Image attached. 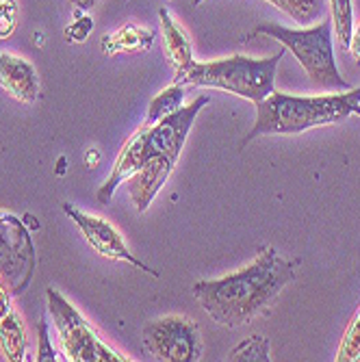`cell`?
Here are the masks:
<instances>
[{
    "label": "cell",
    "mask_w": 360,
    "mask_h": 362,
    "mask_svg": "<svg viewBox=\"0 0 360 362\" xmlns=\"http://www.w3.org/2000/svg\"><path fill=\"white\" fill-rule=\"evenodd\" d=\"M176 163L163 154H152L144 168L137 170L133 176H130L124 185L128 189L130 200H133L135 209L139 213H146L152 204V200L156 197V193L163 189V185L168 182L172 170H174Z\"/></svg>",
    "instance_id": "obj_12"
},
{
    "label": "cell",
    "mask_w": 360,
    "mask_h": 362,
    "mask_svg": "<svg viewBox=\"0 0 360 362\" xmlns=\"http://www.w3.org/2000/svg\"><path fill=\"white\" fill-rule=\"evenodd\" d=\"M349 52H352V54H354V59L360 63V22H358V26H356V28H354V33H352Z\"/></svg>",
    "instance_id": "obj_24"
},
{
    "label": "cell",
    "mask_w": 360,
    "mask_h": 362,
    "mask_svg": "<svg viewBox=\"0 0 360 362\" xmlns=\"http://www.w3.org/2000/svg\"><path fill=\"white\" fill-rule=\"evenodd\" d=\"M152 33L141 28V26H122L115 35H107L103 40L105 52H139V50H148L152 46Z\"/></svg>",
    "instance_id": "obj_15"
},
{
    "label": "cell",
    "mask_w": 360,
    "mask_h": 362,
    "mask_svg": "<svg viewBox=\"0 0 360 362\" xmlns=\"http://www.w3.org/2000/svg\"><path fill=\"white\" fill-rule=\"evenodd\" d=\"M152 156V150H150V141H148V124H144L137 133L133 135V139L126 141V146L122 148L115 165H113V172L111 176L107 178V182L98 189L95 193V200L100 204H109L113 193L117 191L120 185H124L130 176H133L137 170L144 168V163Z\"/></svg>",
    "instance_id": "obj_10"
},
{
    "label": "cell",
    "mask_w": 360,
    "mask_h": 362,
    "mask_svg": "<svg viewBox=\"0 0 360 362\" xmlns=\"http://www.w3.org/2000/svg\"><path fill=\"white\" fill-rule=\"evenodd\" d=\"M267 3L276 5L282 13L291 16L298 24L306 26L323 16L328 0H267Z\"/></svg>",
    "instance_id": "obj_16"
},
{
    "label": "cell",
    "mask_w": 360,
    "mask_h": 362,
    "mask_svg": "<svg viewBox=\"0 0 360 362\" xmlns=\"http://www.w3.org/2000/svg\"><path fill=\"white\" fill-rule=\"evenodd\" d=\"M37 334H40V354H37V360H59L57 358V349L52 347L50 337H48V325H46V321H40Z\"/></svg>",
    "instance_id": "obj_23"
},
{
    "label": "cell",
    "mask_w": 360,
    "mask_h": 362,
    "mask_svg": "<svg viewBox=\"0 0 360 362\" xmlns=\"http://www.w3.org/2000/svg\"><path fill=\"white\" fill-rule=\"evenodd\" d=\"M0 349H3L7 360L13 362L24 360L26 356V330L16 310L0 319Z\"/></svg>",
    "instance_id": "obj_14"
},
{
    "label": "cell",
    "mask_w": 360,
    "mask_h": 362,
    "mask_svg": "<svg viewBox=\"0 0 360 362\" xmlns=\"http://www.w3.org/2000/svg\"><path fill=\"white\" fill-rule=\"evenodd\" d=\"M330 3V20H332V30H337L339 44L349 50L352 33H354V5L352 0H328Z\"/></svg>",
    "instance_id": "obj_18"
},
{
    "label": "cell",
    "mask_w": 360,
    "mask_h": 362,
    "mask_svg": "<svg viewBox=\"0 0 360 362\" xmlns=\"http://www.w3.org/2000/svg\"><path fill=\"white\" fill-rule=\"evenodd\" d=\"M46 302L59 337L61 351L68 360L72 362H126L128 360L98 337L93 327L85 321V317L57 288L52 286L46 288Z\"/></svg>",
    "instance_id": "obj_5"
},
{
    "label": "cell",
    "mask_w": 360,
    "mask_h": 362,
    "mask_svg": "<svg viewBox=\"0 0 360 362\" xmlns=\"http://www.w3.org/2000/svg\"><path fill=\"white\" fill-rule=\"evenodd\" d=\"M0 87L24 105L37 103L42 95V81L35 65L13 52H0Z\"/></svg>",
    "instance_id": "obj_11"
},
{
    "label": "cell",
    "mask_w": 360,
    "mask_h": 362,
    "mask_svg": "<svg viewBox=\"0 0 360 362\" xmlns=\"http://www.w3.org/2000/svg\"><path fill=\"white\" fill-rule=\"evenodd\" d=\"M356 103H360V87L345 93L328 95H289L272 91L256 105V122L241 141V148L256 137L265 135H296L308 128L339 124L354 113Z\"/></svg>",
    "instance_id": "obj_2"
},
{
    "label": "cell",
    "mask_w": 360,
    "mask_h": 362,
    "mask_svg": "<svg viewBox=\"0 0 360 362\" xmlns=\"http://www.w3.org/2000/svg\"><path fill=\"white\" fill-rule=\"evenodd\" d=\"M63 213L68 215L79 228H81V233L85 237V241L100 254L105 258H111V260H122V262H128V265H133L137 267L139 272H146L154 278H158L161 274L154 272L152 267H148L144 260H139L133 252H130L124 243V237L120 235V230L109 223L107 219L103 217H98V215H87L83 213L81 209L72 206L65 202L63 204Z\"/></svg>",
    "instance_id": "obj_8"
},
{
    "label": "cell",
    "mask_w": 360,
    "mask_h": 362,
    "mask_svg": "<svg viewBox=\"0 0 360 362\" xmlns=\"http://www.w3.org/2000/svg\"><path fill=\"white\" fill-rule=\"evenodd\" d=\"M144 349L163 362H195L202 360V337L200 327L185 315H168L146 323Z\"/></svg>",
    "instance_id": "obj_6"
},
{
    "label": "cell",
    "mask_w": 360,
    "mask_h": 362,
    "mask_svg": "<svg viewBox=\"0 0 360 362\" xmlns=\"http://www.w3.org/2000/svg\"><path fill=\"white\" fill-rule=\"evenodd\" d=\"M200 3H204V0H193V5H200Z\"/></svg>",
    "instance_id": "obj_26"
},
{
    "label": "cell",
    "mask_w": 360,
    "mask_h": 362,
    "mask_svg": "<svg viewBox=\"0 0 360 362\" xmlns=\"http://www.w3.org/2000/svg\"><path fill=\"white\" fill-rule=\"evenodd\" d=\"M18 26V3L16 0H0V40L13 35Z\"/></svg>",
    "instance_id": "obj_21"
},
{
    "label": "cell",
    "mask_w": 360,
    "mask_h": 362,
    "mask_svg": "<svg viewBox=\"0 0 360 362\" xmlns=\"http://www.w3.org/2000/svg\"><path fill=\"white\" fill-rule=\"evenodd\" d=\"M228 360H235V362H241V360L267 362V360H272L269 358V341L265 337H260V334L248 337L245 341H241L231 354H228Z\"/></svg>",
    "instance_id": "obj_19"
},
{
    "label": "cell",
    "mask_w": 360,
    "mask_h": 362,
    "mask_svg": "<svg viewBox=\"0 0 360 362\" xmlns=\"http://www.w3.org/2000/svg\"><path fill=\"white\" fill-rule=\"evenodd\" d=\"M209 103H211L209 95H200V98H195L193 103L182 105L172 115L158 119L156 124H148V141H150L152 154H163L176 163L185 148V141L189 137V130L195 117H198V113Z\"/></svg>",
    "instance_id": "obj_9"
},
{
    "label": "cell",
    "mask_w": 360,
    "mask_h": 362,
    "mask_svg": "<svg viewBox=\"0 0 360 362\" xmlns=\"http://www.w3.org/2000/svg\"><path fill=\"white\" fill-rule=\"evenodd\" d=\"M158 20H161L163 40H166L168 57L172 59L176 70H182L185 65H189L193 61L191 40L187 35V30L180 24L174 22V18L170 16V9H166V7L158 9Z\"/></svg>",
    "instance_id": "obj_13"
},
{
    "label": "cell",
    "mask_w": 360,
    "mask_h": 362,
    "mask_svg": "<svg viewBox=\"0 0 360 362\" xmlns=\"http://www.w3.org/2000/svg\"><path fill=\"white\" fill-rule=\"evenodd\" d=\"M282 57L284 48L265 59L233 54L207 63L191 61L182 70H176L174 83L223 89L245 98V100L258 103L276 89V70Z\"/></svg>",
    "instance_id": "obj_3"
},
{
    "label": "cell",
    "mask_w": 360,
    "mask_h": 362,
    "mask_svg": "<svg viewBox=\"0 0 360 362\" xmlns=\"http://www.w3.org/2000/svg\"><path fill=\"white\" fill-rule=\"evenodd\" d=\"M70 3H72L74 9H79L81 13H85V11H91L98 5V0H70Z\"/></svg>",
    "instance_id": "obj_25"
},
{
    "label": "cell",
    "mask_w": 360,
    "mask_h": 362,
    "mask_svg": "<svg viewBox=\"0 0 360 362\" xmlns=\"http://www.w3.org/2000/svg\"><path fill=\"white\" fill-rule=\"evenodd\" d=\"M269 35L282 44L308 74L310 83L319 89H347V81L341 76L332 46V20L323 18L310 28H286L282 24L263 22L258 24L248 40Z\"/></svg>",
    "instance_id": "obj_4"
},
{
    "label": "cell",
    "mask_w": 360,
    "mask_h": 362,
    "mask_svg": "<svg viewBox=\"0 0 360 362\" xmlns=\"http://www.w3.org/2000/svg\"><path fill=\"white\" fill-rule=\"evenodd\" d=\"M35 272V245L24 221L0 213V286L9 295L26 291Z\"/></svg>",
    "instance_id": "obj_7"
},
{
    "label": "cell",
    "mask_w": 360,
    "mask_h": 362,
    "mask_svg": "<svg viewBox=\"0 0 360 362\" xmlns=\"http://www.w3.org/2000/svg\"><path fill=\"white\" fill-rule=\"evenodd\" d=\"M93 28V18L87 13H76V20L65 28V40L72 44H83Z\"/></svg>",
    "instance_id": "obj_22"
},
{
    "label": "cell",
    "mask_w": 360,
    "mask_h": 362,
    "mask_svg": "<svg viewBox=\"0 0 360 362\" xmlns=\"http://www.w3.org/2000/svg\"><path fill=\"white\" fill-rule=\"evenodd\" d=\"M293 280L296 262L282 258L274 247H263L239 272L217 280H198L193 295L213 321L239 327L263 315Z\"/></svg>",
    "instance_id": "obj_1"
},
{
    "label": "cell",
    "mask_w": 360,
    "mask_h": 362,
    "mask_svg": "<svg viewBox=\"0 0 360 362\" xmlns=\"http://www.w3.org/2000/svg\"><path fill=\"white\" fill-rule=\"evenodd\" d=\"M337 360L339 362H358L360 360V310L347 325L341 347L337 351Z\"/></svg>",
    "instance_id": "obj_20"
},
{
    "label": "cell",
    "mask_w": 360,
    "mask_h": 362,
    "mask_svg": "<svg viewBox=\"0 0 360 362\" xmlns=\"http://www.w3.org/2000/svg\"><path fill=\"white\" fill-rule=\"evenodd\" d=\"M182 98H185V89L178 83H174L168 89H163L161 93H156L152 98L150 107H148L146 124H156L158 119H163V117L172 115L174 111H178L182 107Z\"/></svg>",
    "instance_id": "obj_17"
}]
</instances>
